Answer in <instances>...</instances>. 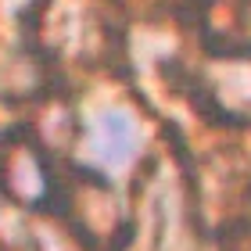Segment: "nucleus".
I'll use <instances>...</instances> for the list:
<instances>
[{
    "mask_svg": "<svg viewBox=\"0 0 251 251\" xmlns=\"http://www.w3.org/2000/svg\"><path fill=\"white\" fill-rule=\"evenodd\" d=\"M97 147L100 154L108 158V162H126L129 151L136 147V126L129 122V115H122V111H108L104 119H100V133H97Z\"/></svg>",
    "mask_w": 251,
    "mask_h": 251,
    "instance_id": "obj_1",
    "label": "nucleus"
}]
</instances>
